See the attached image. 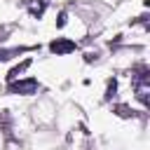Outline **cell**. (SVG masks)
Here are the masks:
<instances>
[{"label": "cell", "mask_w": 150, "mask_h": 150, "mask_svg": "<svg viewBox=\"0 0 150 150\" xmlns=\"http://www.w3.org/2000/svg\"><path fill=\"white\" fill-rule=\"evenodd\" d=\"M148 80H150V75H148L145 68H143V70L138 73V77L134 80V84H136V94H138V98H141L143 103H148Z\"/></svg>", "instance_id": "obj_1"}, {"label": "cell", "mask_w": 150, "mask_h": 150, "mask_svg": "<svg viewBox=\"0 0 150 150\" xmlns=\"http://www.w3.org/2000/svg\"><path fill=\"white\" fill-rule=\"evenodd\" d=\"M49 49H52L56 56H61V54H70V52H75V42H73V40H66V38H56V40L49 45Z\"/></svg>", "instance_id": "obj_2"}, {"label": "cell", "mask_w": 150, "mask_h": 150, "mask_svg": "<svg viewBox=\"0 0 150 150\" xmlns=\"http://www.w3.org/2000/svg\"><path fill=\"white\" fill-rule=\"evenodd\" d=\"M38 89V80H19V82H12L9 84V91H14V94H33Z\"/></svg>", "instance_id": "obj_3"}, {"label": "cell", "mask_w": 150, "mask_h": 150, "mask_svg": "<svg viewBox=\"0 0 150 150\" xmlns=\"http://www.w3.org/2000/svg\"><path fill=\"white\" fill-rule=\"evenodd\" d=\"M26 5H28V9H30L33 16H40L45 12V0H26Z\"/></svg>", "instance_id": "obj_4"}, {"label": "cell", "mask_w": 150, "mask_h": 150, "mask_svg": "<svg viewBox=\"0 0 150 150\" xmlns=\"http://www.w3.org/2000/svg\"><path fill=\"white\" fill-rule=\"evenodd\" d=\"M26 68H28V61H23L21 66H16V68H12V70H9V80H16V77H19V73H23Z\"/></svg>", "instance_id": "obj_5"}]
</instances>
